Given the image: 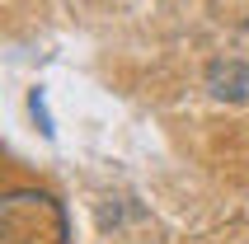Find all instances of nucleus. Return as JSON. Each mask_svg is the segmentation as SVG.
<instances>
[{
    "mask_svg": "<svg viewBox=\"0 0 249 244\" xmlns=\"http://www.w3.org/2000/svg\"><path fill=\"white\" fill-rule=\"evenodd\" d=\"M61 207L47 192H10L0 207V230L5 244H66V226L52 235H42V221H52Z\"/></svg>",
    "mask_w": 249,
    "mask_h": 244,
    "instance_id": "f257e3e1",
    "label": "nucleus"
}]
</instances>
